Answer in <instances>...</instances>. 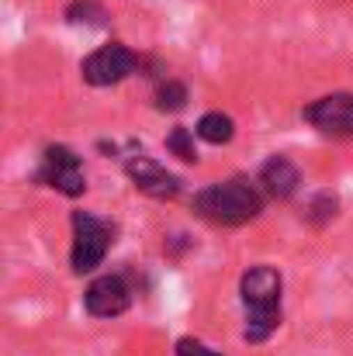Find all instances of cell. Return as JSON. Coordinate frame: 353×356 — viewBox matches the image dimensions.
Instances as JSON below:
<instances>
[{
  "mask_svg": "<svg viewBox=\"0 0 353 356\" xmlns=\"http://www.w3.org/2000/svg\"><path fill=\"white\" fill-rule=\"evenodd\" d=\"M281 291H284V280L274 266L260 263V266H249L242 277H239V298H242V308H246V329H242V339L249 346H260L267 343L277 329H281Z\"/></svg>",
  "mask_w": 353,
  "mask_h": 356,
  "instance_id": "obj_1",
  "label": "cell"
},
{
  "mask_svg": "<svg viewBox=\"0 0 353 356\" xmlns=\"http://www.w3.org/2000/svg\"><path fill=\"white\" fill-rule=\"evenodd\" d=\"M194 211L215 225H246L263 211V191L242 177L212 184L194 197Z\"/></svg>",
  "mask_w": 353,
  "mask_h": 356,
  "instance_id": "obj_2",
  "label": "cell"
},
{
  "mask_svg": "<svg viewBox=\"0 0 353 356\" xmlns=\"http://www.w3.org/2000/svg\"><path fill=\"white\" fill-rule=\"evenodd\" d=\"M111 245V229L91 215V211H73V249H70V263L73 273H94Z\"/></svg>",
  "mask_w": 353,
  "mask_h": 356,
  "instance_id": "obj_3",
  "label": "cell"
},
{
  "mask_svg": "<svg viewBox=\"0 0 353 356\" xmlns=\"http://www.w3.org/2000/svg\"><path fill=\"white\" fill-rule=\"evenodd\" d=\"M35 184L52 187L66 197H80L87 191V177H84V163L73 149L66 145H49L42 152V166L35 170Z\"/></svg>",
  "mask_w": 353,
  "mask_h": 356,
  "instance_id": "obj_4",
  "label": "cell"
},
{
  "mask_svg": "<svg viewBox=\"0 0 353 356\" xmlns=\"http://www.w3.org/2000/svg\"><path fill=\"white\" fill-rule=\"evenodd\" d=\"M139 66H142V59L128 45L111 42V45H101L97 52H91L84 59L80 73H84V80L91 87H111V83H121L125 76H132Z\"/></svg>",
  "mask_w": 353,
  "mask_h": 356,
  "instance_id": "obj_5",
  "label": "cell"
},
{
  "mask_svg": "<svg viewBox=\"0 0 353 356\" xmlns=\"http://www.w3.org/2000/svg\"><path fill=\"white\" fill-rule=\"evenodd\" d=\"M125 173L132 177V184H135L142 194H149V197H156V201H173V197L180 194V180H177L163 163H156L152 156H146L142 149L132 152V156H125Z\"/></svg>",
  "mask_w": 353,
  "mask_h": 356,
  "instance_id": "obj_6",
  "label": "cell"
},
{
  "mask_svg": "<svg viewBox=\"0 0 353 356\" xmlns=\"http://www.w3.org/2000/svg\"><path fill=\"white\" fill-rule=\"evenodd\" d=\"M132 305V287L121 273H104L84 291V308L94 318H118Z\"/></svg>",
  "mask_w": 353,
  "mask_h": 356,
  "instance_id": "obj_7",
  "label": "cell"
},
{
  "mask_svg": "<svg viewBox=\"0 0 353 356\" xmlns=\"http://www.w3.org/2000/svg\"><path fill=\"white\" fill-rule=\"evenodd\" d=\"M305 121L326 135H353V94H326L305 108Z\"/></svg>",
  "mask_w": 353,
  "mask_h": 356,
  "instance_id": "obj_8",
  "label": "cell"
},
{
  "mask_svg": "<svg viewBox=\"0 0 353 356\" xmlns=\"http://www.w3.org/2000/svg\"><path fill=\"white\" fill-rule=\"evenodd\" d=\"M298 184H301V173L288 156H270L260 166V191L274 201H288L298 191Z\"/></svg>",
  "mask_w": 353,
  "mask_h": 356,
  "instance_id": "obj_9",
  "label": "cell"
},
{
  "mask_svg": "<svg viewBox=\"0 0 353 356\" xmlns=\"http://www.w3.org/2000/svg\"><path fill=\"white\" fill-rule=\"evenodd\" d=\"M194 131H198V138H205L212 145H226V142H233L235 121L229 115H222V111H208V115H201Z\"/></svg>",
  "mask_w": 353,
  "mask_h": 356,
  "instance_id": "obj_10",
  "label": "cell"
},
{
  "mask_svg": "<svg viewBox=\"0 0 353 356\" xmlns=\"http://www.w3.org/2000/svg\"><path fill=\"white\" fill-rule=\"evenodd\" d=\"M336 208H340L336 194H315V197H312V204H308V211H305V222H308V225H315V229H322L326 222H333V218H336Z\"/></svg>",
  "mask_w": 353,
  "mask_h": 356,
  "instance_id": "obj_11",
  "label": "cell"
},
{
  "mask_svg": "<svg viewBox=\"0 0 353 356\" xmlns=\"http://www.w3.org/2000/svg\"><path fill=\"white\" fill-rule=\"evenodd\" d=\"M184 104H187V87L180 80L159 83V90H156V108L159 111H180Z\"/></svg>",
  "mask_w": 353,
  "mask_h": 356,
  "instance_id": "obj_12",
  "label": "cell"
},
{
  "mask_svg": "<svg viewBox=\"0 0 353 356\" xmlns=\"http://www.w3.org/2000/svg\"><path fill=\"white\" fill-rule=\"evenodd\" d=\"M104 17H108L104 7H97L94 0H77V3L66 7V21L70 24H84V21L87 24H104Z\"/></svg>",
  "mask_w": 353,
  "mask_h": 356,
  "instance_id": "obj_13",
  "label": "cell"
},
{
  "mask_svg": "<svg viewBox=\"0 0 353 356\" xmlns=\"http://www.w3.org/2000/svg\"><path fill=\"white\" fill-rule=\"evenodd\" d=\"M166 149H170L173 156H180L184 163H198V149H194L191 128H173V131L166 135Z\"/></svg>",
  "mask_w": 353,
  "mask_h": 356,
  "instance_id": "obj_14",
  "label": "cell"
},
{
  "mask_svg": "<svg viewBox=\"0 0 353 356\" xmlns=\"http://www.w3.org/2000/svg\"><path fill=\"white\" fill-rule=\"evenodd\" d=\"M177 356H222V353L208 350V346L198 343V339H177Z\"/></svg>",
  "mask_w": 353,
  "mask_h": 356,
  "instance_id": "obj_15",
  "label": "cell"
}]
</instances>
